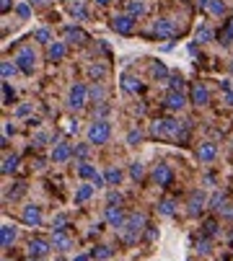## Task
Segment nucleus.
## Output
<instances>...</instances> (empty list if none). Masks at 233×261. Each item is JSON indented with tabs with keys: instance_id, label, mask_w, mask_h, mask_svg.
<instances>
[{
	"instance_id": "obj_1",
	"label": "nucleus",
	"mask_w": 233,
	"mask_h": 261,
	"mask_svg": "<svg viewBox=\"0 0 233 261\" xmlns=\"http://www.w3.org/2000/svg\"><path fill=\"white\" fill-rule=\"evenodd\" d=\"M153 134H158V137H171V140H176V137H184V124L179 119H158L153 122Z\"/></svg>"
},
{
	"instance_id": "obj_2",
	"label": "nucleus",
	"mask_w": 233,
	"mask_h": 261,
	"mask_svg": "<svg viewBox=\"0 0 233 261\" xmlns=\"http://www.w3.org/2000/svg\"><path fill=\"white\" fill-rule=\"evenodd\" d=\"M143 228H145V215H143V212L130 215V218H127V225L122 228V233H124V243H135L137 238H140V233H143Z\"/></svg>"
},
{
	"instance_id": "obj_3",
	"label": "nucleus",
	"mask_w": 233,
	"mask_h": 261,
	"mask_svg": "<svg viewBox=\"0 0 233 261\" xmlns=\"http://www.w3.org/2000/svg\"><path fill=\"white\" fill-rule=\"evenodd\" d=\"M112 137V124L107 119H96L88 127V142L91 145H104V142H109Z\"/></svg>"
},
{
	"instance_id": "obj_4",
	"label": "nucleus",
	"mask_w": 233,
	"mask_h": 261,
	"mask_svg": "<svg viewBox=\"0 0 233 261\" xmlns=\"http://www.w3.org/2000/svg\"><path fill=\"white\" fill-rule=\"evenodd\" d=\"M88 98H91V88L86 83H73V88H70V93H67V106L78 111L88 104Z\"/></svg>"
},
{
	"instance_id": "obj_5",
	"label": "nucleus",
	"mask_w": 233,
	"mask_h": 261,
	"mask_svg": "<svg viewBox=\"0 0 233 261\" xmlns=\"http://www.w3.org/2000/svg\"><path fill=\"white\" fill-rule=\"evenodd\" d=\"M150 34H153L156 39H171V37H176V34H179V26L174 24L171 18L161 16V18L153 21V29H150Z\"/></svg>"
},
{
	"instance_id": "obj_6",
	"label": "nucleus",
	"mask_w": 233,
	"mask_h": 261,
	"mask_svg": "<svg viewBox=\"0 0 233 261\" xmlns=\"http://www.w3.org/2000/svg\"><path fill=\"white\" fill-rule=\"evenodd\" d=\"M13 60H16V65H18V70L26 73V75H31L34 70H37V52H34L31 47H21Z\"/></svg>"
},
{
	"instance_id": "obj_7",
	"label": "nucleus",
	"mask_w": 233,
	"mask_h": 261,
	"mask_svg": "<svg viewBox=\"0 0 233 261\" xmlns=\"http://www.w3.org/2000/svg\"><path fill=\"white\" fill-rule=\"evenodd\" d=\"M112 29L116 31V34H132L135 31V18L130 16V13H116L114 18H112Z\"/></svg>"
},
{
	"instance_id": "obj_8",
	"label": "nucleus",
	"mask_w": 233,
	"mask_h": 261,
	"mask_svg": "<svg viewBox=\"0 0 233 261\" xmlns=\"http://www.w3.org/2000/svg\"><path fill=\"white\" fill-rule=\"evenodd\" d=\"M104 220H107V222L112 225V228H116V230H122L124 225H127V218H124V212H122L119 207H112V204H109L107 210H104Z\"/></svg>"
},
{
	"instance_id": "obj_9",
	"label": "nucleus",
	"mask_w": 233,
	"mask_h": 261,
	"mask_svg": "<svg viewBox=\"0 0 233 261\" xmlns=\"http://www.w3.org/2000/svg\"><path fill=\"white\" fill-rule=\"evenodd\" d=\"M21 220H23V225H29V228H39L42 225V210L37 204H29V207H23Z\"/></svg>"
},
{
	"instance_id": "obj_10",
	"label": "nucleus",
	"mask_w": 233,
	"mask_h": 261,
	"mask_svg": "<svg viewBox=\"0 0 233 261\" xmlns=\"http://www.w3.org/2000/svg\"><path fill=\"white\" fill-rule=\"evenodd\" d=\"M153 181L158 186H169L171 181H174V171L166 166V163H158L156 168H153Z\"/></svg>"
},
{
	"instance_id": "obj_11",
	"label": "nucleus",
	"mask_w": 233,
	"mask_h": 261,
	"mask_svg": "<svg viewBox=\"0 0 233 261\" xmlns=\"http://www.w3.org/2000/svg\"><path fill=\"white\" fill-rule=\"evenodd\" d=\"M197 5H200L202 10H207V13L210 16H226V3H223V0H197Z\"/></svg>"
},
{
	"instance_id": "obj_12",
	"label": "nucleus",
	"mask_w": 233,
	"mask_h": 261,
	"mask_svg": "<svg viewBox=\"0 0 233 261\" xmlns=\"http://www.w3.org/2000/svg\"><path fill=\"white\" fill-rule=\"evenodd\" d=\"M163 106L171 109V111H181L186 106V98H184V93H179V90H169L166 98H163Z\"/></svg>"
},
{
	"instance_id": "obj_13",
	"label": "nucleus",
	"mask_w": 233,
	"mask_h": 261,
	"mask_svg": "<svg viewBox=\"0 0 233 261\" xmlns=\"http://www.w3.org/2000/svg\"><path fill=\"white\" fill-rule=\"evenodd\" d=\"M50 248H52V243H47L44 238H31L29 241V256L31 259H42Z\"/></svg>"
},
{
	"instance_id": "obj_14",
	"label": "nucleus",
	"mask_w": 233,
	"mask_h": 261,
	"mask_svg": "<svg viewBox=\"0 0 233 261\" xmlns=\"http://www.w3.org/2000/svg\"><path fill=\"white\" fill-rule=\"evenodd\" d=\"M73 145H67V142H57L55 145V150H52V161L55 163H65V161H70L73 158Z\"/></svg>"
},
{
	"instance_id": "obj_15",
	"label": "nucleus",
	"mask_w": 233,
	"mask_h": 261,
	"mask_svg": "<svg viewBox=\"0 0 233 261\" xmlns=\"http://www.w3.org/2000/svg\"><path fill=\"white\" fill-rule=\"evenodd\" d=\"M65 54H67V44L65 42H52L50 47H47V60L50 62H60Z\"/></svg>"
},
{
	"instance_id": "obj_16",
	"label": "nucleus",
	"mask_w": 233,
	"mask_h": 261,
	"mask_svg": "<svg viewBox=\"0 0 233 261\" xmlns=\"http://www.w3.org/2000/svg\"><path fill=\"white\" fill-rule=\"evenodd\" d=\"M197 158H200L202 163H213L218 158V145L213 142H202L200 147H197Z\"/></svg>"
},
{
	"instance_id": "obj_17",
	"label": "nucleus",
	"mask_w": 233,
	"mask_h": 261,
	"mask_svg": "<svg viewBox=\"0 0 233 261\" xmlns=\"http://www.w3.org/2000/svg\"><path fill=\"white\" fill-rule=\"evenodd\" d=\"M16 235H18V230H16V225H10V222H5L3 228H0V246L3 248H10L16 243Z\"/></svg>"
},
{
	"instance_id": "obj_18",
	"label": "nucleus",
	"mask_w": 233,
	"mask_h": 261,
	"mask_svg": "<svg viewBox=\"0 0 233 261\" xmlns=\"http://www.w3.org/2000/svg\"><path fill=\"white\" fill-rule=\"evenodd\" d=\"M192 101H194L197 106H207L210 104V90H207V86L194 83L192 86Z\"/></svg>"
},
{
	"instance_id": "obj_19",
	"label": "nucleus",
	"mask_w": 233,
	"mask_h": 261,
	"mask_svg": "<svg viewBox=\"0 0 233 261\" xmlns=\"http://www.w3.org/2000/svg\"><path fill=\"white\" fill-rule=\"evenodd\" d=\"M124 13H130L137 21L140 16L148 13V3H145V0H127V10H124Z\"/></svg>"
},
{
	"instance_id": "obj_20",
	"label": "nucleus",
	"mask_w": 233,
	"mask_h": 261,
	"mask_svg": "<svg viewBox=\"0 0 233 261\" xmlns=\"http://www.w3.org/2000/svg\"><path fill=\"white\" fill-rule=\"evenodd\" d=\"M122 90H124V93H140V90H143V83H140L135 75L124 73L122 75Z\"/></svg>"
},
{
	"instance_id": "obj_21",
	"label": "nucleus",
	"mask_w": 233,
	"mask_h": 261,
	"mask_svg": "<svg viewBox=\"0 0 233 261\" xmlns=\"http://www.w3.org/2000/svg\"><path fill=\"white\" fill-rule=\"evenodd\" d=\"M65 42L83 44V42H88V34H86L83 29H78V26H67V29H65Z\"/></svg>"
},
{
	"instance_id": "obj_22",
	"label": "nucleus",
	"mask_w": 233,
	"mask_h": 261,
	"mask_svg": "<svg viewBox=\"0 0 233 261\" xmlns=\"http://www.w3.org/2000/svg\"><path fill=\"white\" fill-rule=\"evenodd\" d=\"M205 207V194L202 191H194V194L189 197V204H186V210H189V215H200Z\"/></svg>"
},
{
	"instance_id": "obj_23",
	"label": "nucleus",
	"mask_w": 233,
	"mask_h": 261,
	"mask_svg": "<svg viewBox=\"0 0 233 261\" xmlns=\"http://www.w3.org/2000/svg\"><path fill=\"white\" fill-rule=\"evenodd\" d=\"M78 176L80 178H86V181H91V184H93V181H96L99 178V171H96V166H91V163H80L78 166Z\"/></svg>"
},
{
	"instance_id": "obj_24",
	"label": "nucleus",
	"mask_w": 233,
	"mask_h": 261,
	"mask_svg": "<svg viewBox=\"0 0 233 261\" xmlns=\"http://www.w3.org/2000/svg\"><path fill=\"white\" fill-rule=\"evenodd\" d=\"M70 246H73V241H70L65 233H52V248H57V251H67Z\"/></svg>"
},
{
	"instance_id": "obj_25",
	"label": "nucleus",
	"mask_w": 233,
	"mask_h": 261,
	"mask_svg": "<svg viewBox=\"0 0 233 261\" xmlns=\"http://www.w3.org/2000/svg\"><path fill=\"white\" fill-rule=\"evenodd\" d=\"M93 184H83V186H78V191H75V202L78 204H83V202H88L91 197H93Z\"/></svg>"
},
{
	"instance_id": "obj_26",
	"label": "nucleus",
	"mask_w": 233,
	"mask_h": 261,
	"mask_svg": "<svg viewBox=\"0 0 233 261\" xmlns=\"http://www.w3.org/2000/svg\"><path fill=\"white\" fill-rule=\"evenodd\" d=\"M16 70H18L16 60H5L3 65H0V75H3V81H10V78L16 75Z\"/></svg>"
},
{
	"instance_id": "obj_27",
	"label": "nucleus",
	"mask_w": 233,
	"mask_h": 261,
	"mask_svg": "<svg viewBox=\"0 0 233 261\" xmlns=\"http://www.w3.org/2000/svg\"><path fill=\"white\" fill-rule=\"evenodd\" d=\"M150 75H153L158 83H161V81H169V78H171V75H169V70H166V65H163V62H156L153 67H150Z\"/></svg>"
},
{
	"instance_id": "obj_28",
	"label": "nucleus",
	"mask_w": 233,
	"mask_h": 261,
	"mask_svg": "<svg viewBox=\"0 0 233 261\" xmlns=\"http://www.w3.org/2000/svg\"><path fill=\"white\" fill-rule=\"evenodd\" d=\"M158 212H161V215H166V218H171V215L176 212V202H174L171 197L161 199V204H158Z\"/></svg>"
},
{
	"instance_id": "obj_29",
	"label": "nucleus",
	"mask_w": 233,
	"mask_h": 261,
	"mask_svg": "<svg viewBox=\"0 0 233 261\" xmlns=\"http://www.w3.org/2000/svg\"><path fill=\"white\" fill-rule=\"evenodd\" d=\"M16 166H18V155H5V158H3V166H0V171L8 176V174L16 171Z\"/></svg>"
},
{
	"instance_id": "obj_30",
	"label": "nucleus",
	"mask_w": 233,
	"mask_h": 261,
	"mask_svg": "<svg viewBox=\"0 0 233 261\" xmlns=\"http://www.w3.org/2000/svg\"><path fill=\"white\" fill-rule=\"evenodd\" d=\"M104 178H107V184L109 186H116V184H119V181H122V171H119V168H107V174H104Z\"/></svg>"
},
{
	"instance_id": "obj_31",
	"label": "nucleus",
	"mask_w": 233,
	"mask_h": 261,
	"mask_svg": "<svg viewBox=\"0 0 233 261\" xmlns=\"http://www.w3.org/2000/svg\"><path fill=\"white\" fill-rule=\"evenodd\" d=\"M194 42H197V44H207V42H213V31H210L207 26H200V29H197V34H194Z\"/></svg>"
},
{
	"instance_id": "obj_32",
	"label": "nucleus",
	"mask_w": 233,
	"mask_h": 261,
	"mask_svg": "<svg viewBox=\"0 0 233 261\" xmlns=\"http://www.w3.org/2000/svg\"><path fill=\"white\" fill-rule=\"evenodd\" d=\"M210 210H226V194L223 191H215V194L210 197Z\"/></svg>"
},
{
	"instance_id": "obj_33",
	"label": "nucleus",
	"mask_w": 233,
	"mask_h": 261,
	"mask_svg": "<svg viewBox=\"0 0 233 261\" xmlns=\"http://www.w3.org/2000/svg\"><path fill=\"white\" fill-rule=\"evenodd\" d=\"M70 13H73V18H86V8H83V0H73L70 3Z\"/></svg>"
},
{
	"instance_id": "obj_34",
	"label": "nucleus",
	"mask_w": 233,
	"mask_h": 261,
	"mask_svg": "<svg viewBox=\"0 0 233 261\" xmlns=\"http://www.w3.org/2000/svg\"><path fill=\"white\" fill-rule=\"evenodd\" d=\"M34 39H37L39 44H47V47H50V44H52V31H50V29H37Z\"/></svg>"
},
{
	"instance_id": "obj_35",
	"label": "nucleus",
	"mask_w": 233,
	"mask_h": 261,
	"mask_svg": "<svg viewBox=\"0 0 233 261\" xmlns=\"http://www.w3.org/2000/svg\"><path fill=\"white\" fill-rule=\"evenodd\" d=\"M88 75L93 78V83H99L101 78L107 75V67H104V65H91V67H88Z\"/></svg>"
},
{
	"instance_id": "obj_36",
	"label": "nucleus",
	"mask_w": 233,
	"mask_h": 261,
	"mask_svg": "<svg viewBox=\"0 0 233 261\" xmlns=\"http://www.w3.org/2000/svg\"><path fill=\"white\" fill-rule=\"evenodd\" d=\"M112 254L114 251H112L109 246H96V248H93V259H101V261L104 259H112Z\"/></svg>"
},
{
	"instance_id": "obj_37",
	"label": "nucleus",
	"mask_w": 233,
	"mask_h": 261,
	"mask_svg": "<svg viewBox=\"0 0 233 261\" xmlns=\"http://www.w3.org/2000/svg\"><path fill=\"white\" fill-rule=\"evenodd\" d=\"M16 13H18V18L26 21V18L31 16V3H26V0H23V3H18V5H16Z\"/></svg>"
},
{
	"instance_id": "obj_38",
	"label": "nucleus",
	"mask_w": 233,
	"mask_h": 261,
	"mask_svg": "<svg viewBox=\"0 0 233 261\" xmlns=\"http://www.w3.org/2000/svg\"><path fill=\"white\" fill-rule=\"evenodd\" d=\"M223 104L226 106H233V90H231V83L228 81L223 83Z\"/></svg>"
},
{
	"instance_id": "obj_39",
	"label": "nucleus",
	"mask_w": 233,
	"mask_h": 261,
	"mask_svg": "<svg viewBox=\"0 0 233 261\" xmlns=\"http://www.w3.org/2000/svg\"><path fill=\"white\" fill-rule=\"evenodd\" d=\"M104 96H107V90H104V86H99V83H96V86L91 88V98H93V101H104Z\"/></svg>"
},
{
	"instance_id": "obj_40",
	"label": "nucleus",
	"mask_w": 233,
	"mask_h": 261,
	"mask_svg": "<svg viewBox=\"0 0 233 261\" xmlns=\"http://www.w3.org/2000/svg\"><path fill=\"white\" fill-rule=\"evenodd\" d=\"M10 101H13V88L8 81H3V104H10Z\"/></svg>"
},
{
	"instance_id": "obj_41",
	"label": "nucleus",
	"mask_w": 233,
	"mask_h": 261,
	"mask_svg": "<svg viewBox=\"0 0 233 261\" xmlns=\"http://www.w3.org/2000/svg\"><path fill=\"white\" fill-rule=\"evenodd\" d=\"M130 176L132 178H143V163H130Z\"/></svg>"
},
{
	"instance_id": "obj_42",
	"label": "nucleus",
	"mask_w": 233,
	"mask_h": 261,
	"mask_svg": "<svg viewBox=\"0 0 233 261\" xmlns=\"http://www.w3.org/2000/svg\"><path fill=\"white\" fill-rule=\"evenodd\" d=\"M65 222H67L65 215H57V218H55V233H62L65 230Z\"/></svg>"
},
{
	"instance_id": "obj_43",
	"label": "nucleus",
	"mask_w": 233,
	"mask_h": 261,
	"mask_svg": "<svg viewBox=\"0 0 233 261\" xmlns=\"http://www.w3.org/2000/svg\"><path fill=\"white\" fill-rule=\"evenodd\" d=\"M169 86H171V90H179V93H181V86H184V83H181L179 75H171V78H169Z\"/></svg>"
},
{
	"instance_id": "obj_44",
	"label": "nucleus",
	"mask_w": 233,
	"mask_h": 261,
	"mask_svg": "<svg viewBox=\"0 0 233 261\" xmlns=\"http://www.w3.org/2000/svg\"><path fill=\"white\" fill-rule=\"evenodd\" d=\"M140 140H143V132H140V130H132L130 134H127V142H130V145H135Z\"/></svg>"
},
{
	"instance_id": "obj_45",
	"label": "nucleus",
	"mask_w": 233,
	"mask_h": 261,
	"mask_svg": "<svg viewBox=\"0 0 233 261\" xmlns=\"http://www.w3.org/2000/svg\"><path fill=\"white\" fill-rule=\"evenodd\" d=\"M109 204H112V207H119V204H122V197L116 194V191H112V194H109Z\"/></svg>"
},
{
	"instance_id": "obj_46",
	"label": "nucleus",
	"mask_w": 233,
	"mask_h": 261,
	"mask_svg": "<svg viewBox=\"0 0 233 261\" xmlns=\"http://www.w3.org/2000/svg\"><path fill=\"white\" fill-rule=\"evenodd\" d=\"M197 251H200V254H210V243L205 241V238H202L200 243H197Z\"/></svg>"
},
{
	"instance_id": "obj_47",
	"label": "nucleus",
	"mask_w": 233,
	"mask_h": 261,
	"mask_svg": "<svg viewBox=\"0 0 233 261\" xmlns=\"http://www.w3.org/2000/svg\"><path fill=\"white\" fill-rule=\"evenodd\" d=\"M75 155H78V158H86V155H88V145H78V147H75Z\"/></svg>"
},
{
	"instance_id": "obj_48",
	"label": "nucleus",
	"mask_w": 233,
	"mask_h": 261,
	"mask_svg": "<svg viewBox=\"0 0 233 261\" xmlns=\"http://www.w3.org/2000/svg\"><path fill=\"white\" fill-rule=\"evenodd\" d=\"M10 8H13V0H0V10H3V13H8Z\"/></svg>"
},
{
	"instance_id": "obj_49",
	"label": "nucleus",
	"mask_w": 233,
	"mask_h": 261,
	"mask_svg": "<svg viewBox=\"0 0 233 261\" xmlns=\"http://www.w3.org/2000/svg\"><path fill=\"white\" fill-rule=\"evenodd\" d=\"M205 228H207V235H215V233H220V228H218L215 222H207Z\"/></svg>"
},
{
	"instance_id": "obj_50",
	"label": "nucleus",
	"mask_w": 233,
	"mask_h": 261,
	"mask_svg": "<svg viewBox=\"0 0 233 261\" xmlns=\"http://www.w3.org/2000/svg\"><path fill=\"white\" fill-rule=\"evenodd\" d=\"M109 111H112V106H109V104H104V106H99V111H96V114H99V117H107Z\"/></svg>"
},
{
	"instance_id": "obj_51",
	"label": "nucleus",
	"mask_w": 233,
	"mask_h": 261,
	"mask_svg": "<svg viewBox=\"0 0 233 261\" xmlns=\"http://www.w3.org/2000/svg\"><path fill=\"white\" fill-rule=\"evenodd\" d=\"M47 140H50V134H47V132H39L37 137H34V142H39V145H42V142H47Z\"/></svg>"
},
{
	"instance_id": "obj_52",
	"label": "nucleus",
	"mask_w": 233,
	"mask_h": 261,
	"mask_svg": "<svg viewBox=\"0 0 233 261\" xmlns=\"http://www.w3.org/2000/svg\"><path fill=\"white\" fill-rule=\"evenodd\" d=\"M29 111H31V106H21V109L16 111V114H18V117H26V114H29Z\"/></svg>"
},
{
	"instance_id": "obj_53",
	"label": "nucleus",
	"mask_w": 233,
	"mask_h": 261,
	"mask_svg": "<svg viewBox=\"0 0 233 261\" xmlns=\"http://www.w3.org/2000/svg\"><path fill=\"white\" fill-rule=\"evenodd\" d=\"M31 5H47V3H52V0H29Z\"/></svg>"
},
{
	"instance_id": "obj_54",
	"label": "nucleus",
	"mask_w": 233,
	"mask_h": 261,
	"mask_svg": "<svg viewBox=\"0 0 233 261\" xmlns=\"http://www.w3.org/2000/svg\"><path fill=\"white\" fill-rule=\"evenodd\" d=\"M73 261H88V256H86V254H80V256H75Z\"/></svg>"
},
{
	"instance_id": "obj_55",
	"label": "nucleus",
	"mask_w": 233,
	"mask_h": 261,
	"mask_svg": "<svg viewBox=\"0 0 233 261\" xmlns=\"http://www.w3.org/2000/svg\"><path fill=\"white\" fill-rule=\"evenodd\" d=\"M96 3H99V5H107V3H109V0H96Z\"/></svg>"
},
{
	"instance_id": "obj_56",
	"label": "nucleus",
	"mask_w": 233,
	"mask_h": 261,
	"mask_svg": "<svg viewBox=\"0 0 233 261\" xmlns=\"http://www.w3.org/2000/svg\"><path fill=\"white\" fill-rule=\"evenodd\" d=\"M228 31H231V34H233V21H231V24H228Z\"/></svg>"
},
{
	"instance_id": "obj_57",
	"label": "nucleus",
	"mask_w": 233,
	"mask_h": 261,
	"mask_svg": "<svg viewBox=\"0 0 233 261\" xmlns=\"http://www.w3.org/2000/svg\"><path fill=\"white\" fill-rule=\"evenodd\" d=\"M231 73H233V60H231Z\"/></svg>"
},
{
	"instance_id": "obj_58",
	"label": "nucleus",
	"mask_w": 233,
	"mask_h": 261,
	"mask_svg": "<svg viewBox=\"0 0 233 261\" xmlns=\"http://www.w3.org/2000/svg\"><path fill=\"white\" fill-rule=\"evenodd\" d=\"M31 261H37V259H31Z\"/></svg>"
},
{
	"instance_id": "obj_59",
	"label": "nucleus",
	"mask_w": 233,
	"mask_h": 261,
	"mask_svg": "<svg viewBox=\"0 0 233 261\" xmlns=\"http://www.w3.org/2000/svg\"><path fill=\"white\" fill-rule=\"evenodd\" d=\"M3 261H8V259H3Z\"/></svg>"
}]
</instances>
